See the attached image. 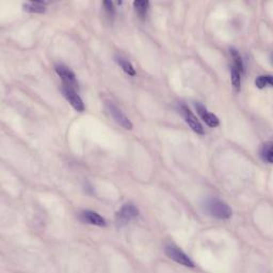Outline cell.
Segmentation results:
<instances>
[{"label":"cell","instance_id":"1","mask_svg":"<svg viewBox=\"0 0 273 273\" xmlns=\"http://www.w3.org/2000/svg\"><path fill=\"white\" fill-rule=\"evenodd\" d=\"M204 211L207 215L219 220H227L232 217L233 211L225 202L217 198L206 199L203 204Z\"/></svg>","mask_w":273,"mask_h":273},{"label":"cell","instance_id":"9","mask_svg":"<svg viewBox=\"0 0 273 273\" xmlns=\"http://www.w3.org/2000/svg\"><path fill=\"white\" fill-rule=\"evenodd\" d=\"M80 219L85 223H89V224L101 226V227L106 226V224H107L105 218H102L100 214H97V212L93 211V210L81 211Z\"/></svg>","mask_w":273,"mask_h":273},{"label":"cell","instance_id":"13","mask_svg":"<svg viewBox=\"0 0 273 273\" xmlns=\"http://www.w3.org/2000/svg\"><path fill=\"white\" fill-rule=\"evenodd\" d=\"M229 53H231V57L233 59V67L234 68H236L240 73H243L244 72V67H243V61H242V58L241 56H240V53L239 51H237V49H235V48H231L229 49Z\"/></svg>","mask_w":273,"mask_h":273},{"label":"cell","instance_id":"5","mask_svg":"<svg viewBox=\"0 0 273 273\" xmlns=\"http://www.w3.org/2000/svg\"><path fill=\"white\" fill-rule=\"evenodd\" d=\"M54 69H56V73L58 74L59 77L61 78L64 86H68V88L74 90L76 88H78V83H77V79H76V75L72 69L64 67V65H57V67L54 68Z\"/></svg>","mask_w":273,"mask_h":273},{"label":"cell","instance_id":"15","mask_svg":"<svg viewBox=\"0 0 273 273\" xmlns=\"http://www.w3.org/2000/svg\"><path fill=\"white\" fill-rule=\"evenodd\" d=\"M241 75L242 74L240 73L236 68H234L233 65H232V68H231V78H232L233 86H234V89H235V91H236V92H239L240 88H241Z\"/></svg>","mask_w":273,"mask_h":273},{"label":"cell","instance_id":"11","mask_svg":"<svg viewBox=\"0 0 273 273\" xmlns=\"http://www.w3.org/2000/svg\"><path fill=\"white\" fill-rule=\"evenodd\" d=\"M260 157L265 162L267 163H272V158H273V151H272V142H266L263 144L260 149Z\"/></svg>","mask_w":273,"mask_h":273},{"label":"cell","instance_id":"10","mask_svg":"<svg viewBox=\"0 0 273 273\" xmlns=\"http://www.w3.org/2000/svg\"><path fill=\"white\" fill-rule=\"evenodd\" d=\"M23 8L25 11L29 13H39L42 14L46 11V5L45 3L40 2V1H32V2H27L23 4Z\"/></svg>","mask_w":273,"mask_h":273},{"label":"cell","instance_id":"16","mask_svg":"<svg viewBox=\"0 0 273 273\" xmlns=\"http://www.w3.org/2000/svg\"><path fill=\"white\" fill-rule=\"evenodd\" d=\"M134 8L136 12L138 13L141 17H145L147 11H149L150 8V2L144 1V0H136V1H134Z\"/></svg>","mask_w":273,"mask_h":273},{"label":"cell","instance_id":"6","mask_svg":"<svg viewBox=\"0 0 273 273\" xmlns=\"http://www.w3.org/2000/svg\"><path fill=\"white\" fill-rule=\"evenodd\" d=\"M179 110H181L183 117L185 118V121L187 122L190 128L192 129L194 133L199 134V135L204 134V128H203V126H202V124L200 123L198 118L194 116L193 112L191 111L187 106L181 105V107H179Z\"/></svg>","mask_w":273,"mask_h":273},{"label":"cell","instance_id":"3","mask_svg":"<svg viewBox=\"0 0 273 273\" xmlns=\"http://www.w3.org/2000/svg\"><path fill=\"white\" fill-rule=\"evenodd\" d=\"M165 252L169 258H171L179 265L189 267V268H193L194 267V263L191 260L189 256L183 250L176 247L175 244H167L165 247Z\"/></svg>","mask_w":273,"mask_h":273},{"label":"cell","instance_id":"12","mask_svg":"<svg viewBox=\"0 0 273 273\" xmlns=\"http://www.w3.org/2000/svg\"><path fill=\"white\" fill-rule=\"evenodd\" d=\"M116 61L119 64V67L121 68L128 76H132V77H134V76L136 75V69L133 67V64L130 63L128 60L124 59L122 57H117Z\"/></svg>","mask_w":273,"mask_h":273},{"label":"cell","instance_id":"2","mask_svg":"<svg viewBox=\"0 0 273 273\" xmlns=\"http://www.w3.org/2000/svg\"><path fill=\"white\" fill-rule=\"evenodd\" d=\"M105 108L109 116H110L113 119V121L117 122L119 126H122L124 129L127 130L133 129L134 125L132 121H130L128 117H126V114H125L117 105H114L112 102H106Z\"/></svg>","mask_w":273,"mask_h":273},{"label":"cell","instance_id":"7","mask_svg":"<svg viewBox=\"0 0 273 273\" xmlns=\"http://www.w3.org/2000/svg\"><path fill=\"white\" fill-rule=\"evenodd\" d=\"M62 93L63 96L67 98V101L70 103L76 111L78 112H84L85 111V103L81 100V97L76 93V91L74 89L68 88V86H62Z\"/></svg>","mask_w":273,"mask_h":273},{"label":"cell","instance_id":"17","mask_svg":"<svg viewBox=\"0 0 273 273\" xmlns=\"http://www.w3.org/2000/svg\"><path fill=\"white\" fill-rule=\"evenodd\" d=\"M102 5L109 16H113L116 14V8H114V3L112 1H103Z\"/></svg>","mask_w":273,"mask_h":273},{"label":"cell","instance_id":"14","mask_svg":"<svg viewBox=\"0 0 273 273\" xmlns=\"http://www.w3.org/2000/svg\"><path fill=\"white\" fill-rule=\"evenodd\" d=\"M255 85L257 86L258 89H265V88H270L273 85V79L271 75H261L258 76L257 78L255 79Z\"/></svg>","mask_w":273,"mask_h":273},{"label":"cell","instance_id":"8","mask_svg":"<svg viewBox=\"0 0 273 273\" xmlns=\"http://www.w3.org/2000/svg\"><path fill=\"white\" fill-rule=\"evenodd\" d=\"M195 108L206 125H208L209 127H212V128L219 126V124H220L219 119H218V117L215 116L214 113L208 112V110H207L203 105H201V103H199V102L195 103Z\"/></svg>","mask_w":273,"mask_h":273},{"label":"cell","instance_id":"4","mask_svg":"<svg viewBox=\"0 0 273 273\" xmlns=\"http://www.w3.org/2000/svg\"><path fill=\"white\" fill-rule=\"evenodd\" d=\"M138 215H139V209L136 208V206L134 205L133 203H126L124 204L121 207V209L117 212L116 220L118 224L123 225L134 220L135 218L138 217Z\"/></svg>","mask_w":273,"mask_h":273}]
</instances>
